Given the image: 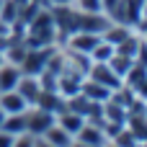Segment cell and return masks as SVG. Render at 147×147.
<instances>
[{
    "label": "cell",
    "mask_w": 147,
    "mask_h": 147,
    "mask_svg": "<svg viewBox=\"0 0 147 147\" xmlns=\"http://www.w3.org/2000/svg\"><path fill=\"white\" fill-rule=\"evenodd\" d=\"M57 121V116L41 106H28L26 109V132L34 134V137H41L52 124Z\"/></svg>",
    "instance_id": "1"
},
{
    "label": "cell",
    "mask_w": 147,
    "mask_h": 147,
    "mask_svg": "<svg viewBox=\"0 0 147 147\" xmlns=\"http://www.w3.org/2000/svg\"><path fill=\"white\" fill-rule=\"evenodd\" d=\"M75 140L83 142V145H88V147L109 145V134L103 129V121H90V119H85V124L80 127V132L75 134Z\"/></svg>",
    "instance_id": "2"
},
{
    "label": "cell",
    "mask_w": 147,
    "mask_h": 147,
    "mask_svg": "<svg viewBox=\"0 0 147 147\" xmlns=\"http://www.w3.org/2000/svg\"><path fill=\"white\" fill-rule=\"evenodd\" d=\"M88 80H96V83H101V85H106V88H111V90H116V88H121L124 83H121V78L111 70V65L109 62H90V67H88V75H85Z\"/></svg>",
    "instance_id": "3"
},
{
    "label": "cell",
    "mask_w": 147,
    "mask_h": 147,
    "mask_svg": "<svg viewBox=\"0 0 147 147\" xmlns=\"http://www.w3.org/2000/svg\"><path fill=\"white\" fill-rule=\"evenodd\" d=\"M16 90L26 98V103H28V106H34V103H36V98L41 96L44 85H41V78H39V75H21V80H18Z\"/></svg>",
    "instance_id": "4"
},
{
    "label": "cell",
    "mask_w": 147,
    "mask_h": 147,
    "mask_svg": "<svg viewBox=\"0 0 147 147\" xmlns=\"http://www.w3.org/2000/svg\"><path fill=\"white\" fill-rule=\"evenodd\" d=\"M0 109L5 114H23L28 109V103H26V98L18 90H3L0 93Z\"/></svg>",
    "instance_id": "5"
},
{
    "label": "cell",
    "mask_w": 147,
    "mask_h": 147,
    "mask_svg": "<svg viewBox=\"0 0 147 147\" xmlns=\"http://www.w3.org/2000/svg\"><path fill=\"white\" fill-rule=\"evenodd\" d=\"M80 93L85 96V98H90L93 103H106L109 98H111V88H106V85H101V83H96V80H83V88H80Z\"/></svg>",
    "instance_id": "6"
},
{
    "label": "cell",
    "mask_w": 147,
    "mask_h": 147,
    "mask_svg": "<svg viewBox=\"0 0 147 147\" xmlns=\"http://www.w3.org/2000/svg\"><path fill=\"white\" fill-rule=\"evenodd\" d=\"M21 67L18 65H10V62H3L0 65V93L3 90H16L18 80H21Z\"/></svg>",
    "instance_id": "7"
},
{
    "label": "cell",
    "mask_w": 147,
    "mask_h": 147,
    "mask_svg": "<svg viewBox=\"0 0 147 147\" xmlns=\"http://www.w3.org/2000/svg\"><path fill=\"white\" fill-rule=\"evenodd\" d=\"M41 140H47L49 145H54V147H70L75 137H72V134H70L67 129H62V127H59V124L54 121V124H52V127H49V129H47V132L41 134Z\"/></svg>",
    "instance_id": "8"
},
{
    "label": "cell",
    "mask_w": 147,
    "mask_h": 147,
    "mask_svg": "<svg viewBox=\"0 0 147 147\" xmlns=\"http://www.w3.org/2000/svg\"><path fill=\"white\" fill-rule=\"evenodd\" d=\"M57 124L62 127V129H67L72 137L80 132V127L85 124V116H80V114H75V111H70V109H62L59 114H57Z\"/></svg>",
    "instance_id": "9"
},
{
    "label": "cell",
    "mask_w": 147,
    "mask_h": 147,
    "mask_svg": "<svg viewBox=\"0 0 147 147\" xmlns=\"http://www.w3.org/2000/svg\"><path fill=\"white\" fill-rule=\"evenodd\" d=\"M3 129L8 134H23L26 132V111L23 114H5V121H3Z\"/></svg>",
    "instance_id": "10"
},
{
    "label": "cell",
    "mask_w": 147,
    "mask_h": 147,
    "mask_svg": "<svg viewBox=\"0 0 147 147\" xmlns=\"http://www.w3.org/2000/svg\"><path fill=\"white\" fill-rule=\"evenodd\" d=\"M114 52H116V47L114 44H109L103 36H101V41L93 47V52H90V62H109L111 57H114Z\"/></svg>",
    "instance_id": "11"
},
{
    "label": "cell",
    "mask_w": 147,
    "mask_h": 147,
    "mask_svg": "<svg viewBox=\"0 0 147 147\" xmlns=\"http://www.w3.org/2000/svg\"><path fill=\"white\" fill-rule=\"evenodd\" d=\"M72 8H78L80 13H103L101 0H72Z\"/></svg>",
    "instance_id": "12"
},
{
    "label": "cell",
    "mask_w": 147,
    "mask_h": 147,
    "mask_svg": "<svg viewBox=\"0 0 147 147\" xmlns=\"http://www.w3.org/2000/svg\"><path fill=\"white\" fill-rule=\"evenodd\" d=\"M34 145H36V137L28 134V132H23V134H16L13 137V145L10 147H34Z\"/></svg>",
    "instance_id": "13"
},
{
    "label": "cell",
    "mask_w": 147,
    "mask_h": 147,
    "mask_svg": "<svg viewBox=\"0 0 147 147\" xmlns=\"http://www.w3.org/2000/svg\"><path fill=\"white\" fill-rule=\"evenodd\" d=\"M10 36H13V26H10V23H5V21L0 18V49L10 41Z\"/></svg>",
    "instance_id": "14"
},
{
    "label": "cell",
    "mask_w": 147,
    "mask_h": 147,
    "mask_svg": "<svg viewBox=\"0 0 147 147\" xmlns=\"http://www.w3.org/2000/svg\"><path fill=\"white\" fill-rule=\"evenodd\" d=\"M13 145V134H8L5 129H0V147H10Z\"/></svg>",
    "instance_id": "15"
},
{
    "label": "cell",
    "mask_w": 147,
    "mask_h": 147,
    "mask_svg": "<svg viewBox=\"0 0 147 147\" xmlns=\"http://www.w3.org/2000/svg\"><path fill=\"white\" fill-rule=\"evenodd\" d=\"M34 147H54V145H49L47 140H41V137H36V145H34Z\"/></svg>",
    "instance_id": "16"
},
{
    "label": "cell",
    "mask_w": 147,
    "mask_h": 147,
    "mask_svg": "<svg viewBox=\"0 0 147 147\" xmlns=\"http://www.w3.org/2000/svg\"><path fill=\"white\" fill-rule=\"evenodd\" d=\"M70 147H88V145H83V142H78V140H72V145Z\"/></svg>",
    "instance_id": "17"
},
{
    "label": "cell",
    "mask_w": 147,
    "mask_h": 147,
    "mask_svg": "<svg viewBox=\"0 0 147 147\" xmlns=\"http://www.w3.org/2000/svg\"><path fill=\"white\" fill-rule=\"evenodd\" d=\"M3 121H5V111L0 109V129H3Z\"/></svg>",
    "instance_id": "18"
},
{
    "label": "cell",
    "mask_w": 147,
    "mask_h": 147,
    "mask_svg": "<svg viewBox=\"0 0 147 147\" xmlns=\"http://www.w3.org/2000/svg\"><path fill=\"white\" fill-rule=\"evenodd\" d=\"M3 62H5V57H3V49H0V65H3Z\"/></svg>",
    "instance_id": "19"
}]
</instances>
